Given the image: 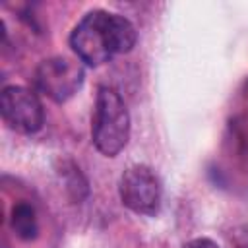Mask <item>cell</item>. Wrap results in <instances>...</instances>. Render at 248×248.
Here are the masks:
<instances>
[{"instance_id": "obj_1", "label": "cell", "mask_w": 248, "mask_h": 248, "mask_svg": "<svg viewBox=\"0 0 248 248\" xmlns=\"http://www.w3.org/2000/svg\"><path fill=\"white\" fill-rule=\"evenodd\" d=\"M136 27L130 19L105 10L85 14L70 35V45L79 62L101 66L116 54L132 50L136 45Z\"/></svg>"}, {"instance_id": "obj_2", "label": "cell", "mask_w": 248, "mask_h": 248, "mask_svg": "<svg viewBox=\"0 0 248 248\" xmlns=\"http://www.w3.org/2000/svg\"><path fill=\"white\" fill-rule=\"evenodd\" d=\"M91 136L97 151L105 157L118 155L128 143L130 114L122 97L112 87H101L97 93Z\"/></svg>"}, {"instance_id": "obj_3", "label": "cell", "mask_w": 248, "mask_h": 248, "mask_svg": "<svg viewBox=\"0 0 248 248\" xmlns=\"http://www.w3.org/2000/svg\"><path fill=\"white\" fill-rule=\"evenodd\" d=\"M83 66L68 56L46 58L35 70L37 89L56 103H64L74 97L83 85Z\"/></svg>"}, {"instance_id": "obj_4", "label": "cell", "mask_w": 248, "mask_h": 248, "mask_svg": "<svg viewBox=\"0 0 248 248\" xmlns=\"http://www.w3.org/2000/svg\"><path fill=\"white\" fill-rule=\"evenodd\" d=\"M120 200L138 215H155L161 207V182L145 165H134L120 176Z\"/></svg>"}, {"instance_id": "obj_5", "label": "cell", "mask_w": 248, "mask_h": 248, "mask_svg": "<svg viewBox=\"0 0 248 248\" xmlns=\"http://www.w3.org/2000/svg\"><path fill=\"white\" fill-rule=\"evenodd\" d=\"M0 112L4 122L21 134H35L45 122V110L39 97L21 85H8L0 95Z\"/></svg>"}, {"instance_id": "obj_6", "label": "cell", "mask_w": 248, "mask_h": 248, "mask_svg": "<svg viewBox=\"0 0 248 248\" xmlns=\"http://www.w3.org/2000/svg\"><path fill=\"white\" fill-rule=\"evenodd\" d=\"M12 229L14 232L23 238V240H33L39 232V225H37V215L31 203L27 202H19L14 205L12 209Z\"/></svg>"}, {"instance_id": "obj_7", "label": "cell", "mask_w": 248, "mask_h": 248, "mask_svg": "<svg viewBox=\"0 0 248 248\" xmlns=\"http://www.w3.org/2000/svg\"><path fill=\"white\" fill-rule=\"evenodd\" d=\"M182 248H219V246L211 238H194V240L186 242Z\"/></svg>"}]
</instances>
